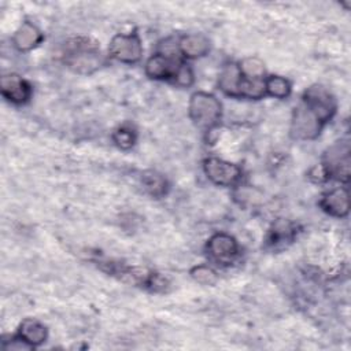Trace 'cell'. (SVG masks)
<instances>
[{"label":"cell","instance_id":"cell-1","mask_svg":"<svg viewBox=\"0 0 351 351\" xmlns=\"http://www.w3.org/2000/svg\"><path fill=\"white\" fill-rule=\"evenodd\" d=\"M63 63L77 74H92L104 63L99 44L89 37H74L67 41L63 49Z\"/></svg>","mask_w":351,"mask_h":351},{"label":"cell","instance_id":"cell-2","mask_svg":"<svg viewBox=\"0 0 351 351\" xmlns=\"http://www.w3.org/2000/svg\"><path fill=\"white\" fill-rule=\"evenodd\" d=\"M188 117L199 130L210 133L221 123L222 103L213 93L193 92L188 101Z\"/></svg>","mask_w":351,"mask_h":351},{"label":"cell","instance_id":"cell-3","mask_svg":"<svg viewBox=\"0 0 351 351\" xmlns=\"http://www.w3.org/2000/svg\"><path fill=\"white\" fill-rule=\"evenodd\" d=\"M350 141L341 138L328 147L322 155L319 166L322 167L328 181L335 180L344 185L348 184L351 176Z\"/></svg>","mask_w":351,"mask_h":351},{"label":"cell","instance_id":"cell-4","mask_svg":"<svg viewBox=\"0 0 351 351\" xmlns=\"http://www.w3.org/2000/svg\"><path fill=\"white\" fill-rule=\"evenodd\" d=\"M300 103L310 108L325 125L332 121L337 111L336 97L325 85L321 84H314L308 86L303 92Z\"/></svg>","mask_w":351,"mask_h":351},{"label":"cell","instance_id":"cell-5","mask_svg":"<svg viewBox=\"0 0 351 351\" xmlns=\"http://www.w3.org/2000/svg\"><path fill=\"white\" fill-rule=\"evenodd\" d=\"M324 126L325 123L310 108L299 103L292 111L289 134L293 140L310 141L321 134Z\"/></svg>","mask_w":351,"mask_h":351},{"label":"cell","instance_id":"cell-6","mask_svg":"<svg viewBox=\"0 0 351 351\" xmlns=\"http://www.w3.org/2000/svg\"><path fill=\"white\" fill-rule=\"evenodd\" d=\"M108 52L112 59L121 63L134 64L141 60L144 48L137 32L118 33L110 40Z\"/></svg>","mask_w":351,"mask_h":351},{"label":"cell","instance_id":"cell-7","mask_svg":"<svg viewBox=\"0 0 351 351\" xmlns=\"http://www.w3.org/2000/svg\"><path fill=\"white\" fill-rule=\"evenodd\" d=\"M203 171L207 180L218 186H234L243 177L239 165L217 156H208L203 160Z\"/></svg>","mask_w":351,"mask_h":351},{"label":"cell","instance_id":"cell-8","mask_svg":"<svg viewBox=\"0 0 351 351\" xmlns=\"http://www.w3.org/2000/svg\"><path fill=\"white\" fill-rule=\"evenodd\" d=\"M206 254L214 263L229 266L237 259L240 254V245L232 234L217 232L208 237L206 243Z\"/></svg>","mask_w":351,"mask_h":351},{"label":"cell","instance_id":"cell-9","mask_svg":"<svg viewBox=\"0 0 351 351\" xmlns=\"http://www.w3.org/2000/svg\"><path fill=\"white\" fill-rule=\"evenodd\" d=\"M184 60L185 59L180 53L156 52L147 59L144 64V73L151 80L171 82Z\"/></svg>","mask_w":351,"mask_h":351},{"label":"cell","instance_id":"cell-10","mask_svg":"<svg viewBox=\"0 0 351 351\" xmlns=\"http://www.w3.org/2000/svg\"><path fill=\"white\" fill-rule=\"evenodd\" d=\"M298 233H299L298 223L287 218H278L270 225L265 236V240H263L265 248L274 250V251L287 248L289 244L295 241V239L298 237Z\"/></svg>","mask_w":351,"mask_h":351},{"label":"cell","instance_id":"cell-11","mask_svg":"<svg viewBox=\"0 0 351 351\" xmlns=\"http://www.w3.org/2000/svg\"><path fill=\"white\" fill-rule=\"evenodd\" d=\"M0 90L3 97L15 106L26 104L33 95V88L29 81L16 73L4 74L0 78Z\"/></svg>","mask_w":351,"mask_h":351},{"label":"cell","instance_id":"cell-12","mask_svg":"<svg viewBox=\"0 0 351 351\" xmlns=\"http://www.w3.org/2000/svg\"><path fill=\"white\" fill-rule=\"evenodd\" d=\"M318 206L325 214L333 218H346L350 213L348 188L344 185L324 192L319 196Z\"/></svg>","mask_w":351,"mask_h":351},{"label":"cell","instance_id":"cell-13","mask_svg":"<svg viewBox=\"0 0 351 351\" xmlns=\"http://www.w3.org/2000/svg\"><path fill=\"white\" fill-rule=\"evenodd\" d=\"M11 40L15 49L19 52H29L43 43L44 34L37 25L30 21H23L14 32Z\"/></svg>","mask_w":351,"mask_h":351},{"label":"cell","instance_id":"cell-14","mask_svg":"<svg viewBox=\"0 0 351 351\" xmlns=\"http://www.w3.org/2000/svg\"><path fill=\"white\" fill-rule=\"evenodd\" d=\"M177 49L184 59H199L208 53L210 40L200 33L184 34L177 40Z\"/></svg>","mask_w":351,"mask_h":351},{"label":"cell","instance_id":"cell-15","mask_svg":"<svg viewBox=\"0 0 351 351\" xmlns=\"http://www.w3.org/2000/svg\"><path fill=\"white\" fill-rule=\"evenodd\" d=\"M243 74L239 67V63L236 62H228L223 64L219 77H218V88L219 90L234 99H241L240 95V88L243 82Z\"/></svg>","mask_w":351,"mask_h":351},{"label":"cell","instance_id":"cell-16","mask_svg":"<svg viewBox=\"0 0 351 351\" xmlns=\"http://www.w3.org/2000/svg\"><path fill=\"white\" fill-rule=\"evenodd\" d=\"M16 335H19L33 348H36L47 341L48 329L41 321H38L36 318H25L19 324Z\"/></svg>","mask_w":351,"mask_h":351},{"label":"cell","instance_id":"cell-17","mask_svg":"<svg viewBox=\"0 0 351 351\" xmlns=\"http://www.w3.org/2000/svg\"><path fill=\"white\" fill-rule=\"evenodd\" d=\"M141 184H143L144 191L155 199H160V197L166 196L169 192V188H170L166 177L155 170L143 171L141 173Z\"/></svg>","mask_w":351,"mask_h":351},{"label":"cell","instance_id":"cell-18","mask_svg":"<svg viewBox=\"0 0 351 351\" xmlns=\"http://www.w3.org/2000/svg\"><path fill=\"white\" fill-rule=\"evenodd\" d=\"M265 90L266 96L282 100L289 97L292 92V85L285 77L278 74H270L265 77Z\"/></svg>","mask_w":351,"mask_h":351},{"label":"cell","instance_id":"cell-19","mask_svg":"<svg viewBox=\"0 0 351 351\" xmlns=\"http://www.w3.org/2000/svg\"><path fill=\"white\" fill-rule=\"evenodd\" d=\"M112 143L123 151H128L130 148L134 147L136 141H137V132L134 128H132L130 125H121L118 126L112 134H111Z\"/></svg>","mask_w":351,"mask_h":351},{"label":"cell","instance_id":"cell-20","mask_svg":"<svg viewBox=\"0 0 351 351\" xmlns=\"http://www.w3.org/2000/svg\"><path fill=\"white\" fill-rule=\"evenodd\" d=\"M239 67L241 70V74L245 78L263 80L266 77L265 63L259 58H255V56L244 58L241 62H239Z\"/></svg>","mask_w":351,"mask_h":351},{"label":"cell","instance_id":"cell-21","mask_svg":"<svg viewBox=\"0 0 351 351\" xmlns=\"http://www.w3.org/2000/svg\"><path fill=\"white\" fill-rule=\"evenodd\" d=\"M189 276L200 285H214L218 281L217 271L208 265H196L191 267Z\"/></svg>","mask_w":351,"mask_h":351},{"label":"cell","instance_id":"cell-22","mask_svg":"<svg viewBox=\"0 0 351 351\" xmlns=\"http://www.w3.org/2000/svg\"><path fill=\"white\" fill-rule=\"evenodd\" d=\"M195 81V74H193V70L192 67L184 60L181 63V66L178 67L171 84H174L176 86H180V88H189Z\"/></svg>","mask_w":351,"mask_h":351},{"label":"cell","instance_id":"cell-23","mask_svg":"<svg viewBox=\"0 0 351 351\" xmlns=\"http://www.w3.org/2000/svg\"><path fill=\"white\" fill-rule=\"evenodd\" d=\"M1 347L4 350H33V347L30 344H27L19 335H12L8 339H3L1 341Z\"/></svg>","mask_w":351,"mask_h":351}]
</instances>
